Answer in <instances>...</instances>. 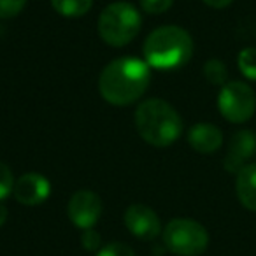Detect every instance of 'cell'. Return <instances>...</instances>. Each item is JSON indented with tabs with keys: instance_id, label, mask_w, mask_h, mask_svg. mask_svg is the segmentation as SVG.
<instances>
[{
	"instance_id": "6da1fadb",
	"label": "cell",
	"mask_w": 256,
	"mask_h": 256,
	"mask_svg": "<svg viewBox=\"0 0 256 256\" xmlns=\"http://www.w3.org/2000/svg\"><path fill=\"white\" fill-rule=\"evenodd\" d=\"M151 81L150 65L136 56L112 60L98 78V90L104 100L112 106H130L139 100Z\"/></svg>"
},
{
	"instance_id": "7a4b0ae2",
	"label": "cell",
	"mask_w": 256,
	"mask_h": 256,
	"mask_svg": "<svg viewBox=\"0 0 256 256\" xmlns=\"http://www.w3.org/2000/svg\"><path fill=\"white\" fill-rule=\"evenodd\" d=\"M193 54V39L184 28L165 25L153 30L144 42L146 64L160 70H174L190 62Z\"/></svg>"
},
{
	"instance_id": "3957f363",
	"label": "cell",
	"mask_w": 256,
	"mask_h": 256,
	"mask_svg": "<svg viewBox=\"0 0 256 256\" xmlns=\"http://www.w3.org/2000/svg\"><path fill=\"white\" fill-rule=\"evenodd\" d=\"M136 128L148 144L165 148L179 139L182 132V120L168 102L150 98L137 107Z\"/></svg>"
},
{
	"instance_id": "277c9868",
	"label": "cell",
	"mask_w": 256,
	"mask_h": 256,
	"mask_svg": "<svg viewBox=\"0 0 256 256\" xmlns=\"http://www.w3.org/2000/svg\"><path fill=\"white\" fill-rule=\"evenodd\" d=\"M140 25H142L140 14L132 4L114 2L100 12L98 34L104 42L109 46L121 48L136 39Z\"/></svg>"
},
{
	"instance_id": "5b68a950",
	"label": "cell",
	"mask_w": 256,
	"mask_h": 256,
	"mask_svg": "<svg viewBox=\"0 0 256 256\" xmlns=\"http://www.w3.org/2000/svg\"><path fill=\"white\" fill-rule=\"evenodd\" d=\"M164 244L178 256H200L209 246V234L198 221L176 218L165 226Z\"/></svg>"
},
{
	"instance_id": "8992f818",
	"label": "cell",
	"mask_w": 256,
	"mask_h": 256,
	"mask_svg": "<svg viewBox=\"0 0 256 256\" xmlns=\"http://www.w3.org/2000/svg\"><path fill=\"white\" fill-rule=\"evenodd\" d=\"M218 109L226 121L240 124L256 112V93L244 81H228L218 95Z\"/></svg>"
},
{
	"instance_id": "52a82bcc",
	"label": "cell",
	"mask_w": 256,
	"mask_h": 256,
	"mask_svg": "<svg viewBox=\"0 0 256 256\" xmlns=\"http://www.w3.org/2000/svg\"><path fill=\"white\" fill-rule=\"evenodd\" d=\"M67 214L76 226L81 230H88L98 221L102 214V202L96 193L90 190H81V192H76L68 200Z\"/></svg>"
},
{
	"instance_id": "ba28073f",
	"label": "cell",
	"mask_w": 256,
	"mask_h": 256,
	"mask_svg": "<svg viewBox=\"0 0 256 256\" xmlns=\"http://www.w3.org/2000/svg\"><path fill=\"white\" fill-rule=\"evenodd\" d=\"M124 224L130 234L142 240H151L162 232L160 218L151 207L144 204H134L124 210Z\"/></svg>"
},
{
	"instance_id": "9c48e42d",
	"label": "cell",
	"mask_w": 256,
	"mask_h": 256,
	"mask_svg": "<svg viewBox=\"0 0 256 256\" xmlns=\"http://www.w3.org/2000/svg\"><path fill=\"white\" fill-rule=\"evenodd\" d=\"M256 153V136L248 130V128H240L232 136L230 144H228L226 154H224V170L237 174L244 165L252 158Z\"/></svg>"
},
{
	"instance_id": "30bf717a",
	"label": "cell",
	"mask_w": 256,
	"mask_h": 256,
	"mask_svg": "<svg viewBox=\"0 0 256 256\" xmlns=\"http://www.w3.org/2000/svg\"><path fill=\"white\" fill-rule=\"evenodd\" d=\"M51 184L44 176L37 172H26L20 179H16L12 195L23 206H39L50 196Z\"/></svg>"
},
{
	"instance_id": "8fae6325",
	"label": "cell",
	"mask_w": 256,
	"mask_h": 256,
	"mask_svg": "<svg viewBox=\"0 0 256 256\" xmlns=\"http://www.w3.org/2000/svg\"><path fill=\"white\" fill-rule=\"evenodd\" d=\"M188 142L200 154L216 153L223 146V132L212 123H196L190 128Z\"/></svg>"
},
{
	"instance_id": "7c38bea8",
	"label": "cell",
	"mask_w": 256,
	"mask_h": 256,
	"mask_svg": "<svg viewBox=\"0 0 256 256\" xmlns=\"http://www.w3.org/2000/svg\"><path fill=\"white\" fill-rule=\"evenodd\" d=\"M235 192L242 206L251 212H256V162L248 164L237 172Z\"/></svg>"
},
{
	"instance_id": "4fadbf2b",
	"label": "cell",
	"mask_w": 256,
	"mask_h": 256,
	"mask_svg": "<svg viewBox=\"0 0 256 256\" xmlns=\"http://www.w3.org/2000/svg\"><path fill=\"white\" fill-rule=\"evenodd\" d=\"M51 6L60 16L65 18H79L92 9L93 0H51Z\"/></svg>"
},
{
	"instance_id": "5bb4252c",
	"label": "cell",
	"mask_w": 256,
	"mask_h": 256,
	"mask_svg": "<svg viewBox=\"0 0 256 256\" xmlns=\"http://www.w3.org/2000/svg\"><path fill=\"white\" fill-rule=\"evenodd\" d=\"M204 76L214 86H224L228 82L226 65L218 58H210L204 64Z\"/></svg>"
},
{
	"instance_id": "9a60e30c",
	"label": "cell",
	"mask_w": 256,
	"mask_h": 256,
	"mask_svg": "<svg viewBox=\"0 0 256 256\" xmlns=\"http://www.w3.org/2000/svg\"><path fill=\"white\" fill-rule=\"evenodd\" d=\"M240 74L249 81H256V48H244L237 56Z\"/></svg>"
},
{
	"instance_id": "2e32d148",
	"label": "cell",
	"mask_w": 256,
	"mask_h": 256,
	"mask_svg": "<svg viewBox=\"0 0 256 256\" xmlns=\"http://www.w3.org/2000/svg\"><path fill=\"white\" fill-rule=\"evenodd\" d=\"M14 176H12L11 168L0 162V202L4 198H8L12 193V188H14Z\"/></svg>"
},
{
	"instance_id": "e0dca14e",
	"label": "cell",
	"mask_w": 256,
	"mask_h": 256,
	"mask_svg": "<svg viewBox=\"0 0 256 256\" xmlns=\"http://www.w3.org/2000/svg\"><path fill=\"white\" fill-rule=\"evenodd\" d=\"M26 0H0V20L14 18L23 11Z\"/></svg>"
},
{
	"instance_id": "ac0fdd59",
	"label": "cell",
	"mask_w": 256,
	"mask_h": 256,
	"mask_svg": "<svg viewBox=\"0 0 256 256\" xmlns=\"http://www.w3.org/2000/svg\"><path fill=\"white\" fill-rule=\"evenodd\" d=\"M96 256H136V252L130 246L121 244V242H112V244L100 249Z\"/></svg>"
},
{
	"instance_id": "d6986e66",
	"label": "cell",
	"mask_w": 256,
	"mask_h": 256,
	"mask_svg": "<svg viewBox=\"0 0 256 256\" xmlns=\"http://www.w3.org/2000/svg\"><path fill=\"white\" fill-rule=\"evenodd\" d=\"M172 4H174V0H140V8L148 14H162V12L168 11Z\"/></svg>"
},
{
	"instance_id": "ffe728a7",
	"label": "cell",
	"mask_w": 256,
	"mask_h": 256,
	"mask_svg": "<svg viewBox=\"0 0 256 256\" xmlns=\"http://www.w3.org/2000/svg\"><path fill=\"white\" fill-rule=\"evenodd\" d=\"M81 242H82V246H84V249H88V251H96V248L100 246V235L96 234L93 228H88V230H84V234H82Z\"/></svg>"
},
{
	"instance_id": "44dd1931",
	"label": "cell",
	"mask_w": 256,
	"mask_h": 256,
	"mask_svg": "<svg viewBox=\"0 0 256 256\" xmlns=\"http://www.w3.org/2000/svg\"><path fill=\"white\" fill-rule=\"evenodd\" d=\"M202 2L212 9H224V8H228L234 0H202Z\"/></svg>"
},
{
	"instance_id": "7402d4cb",
	"label": "cell",
	"mask_w": 256,
	"mask_h": 256,
	"mask_svg": "<svg viewBox=\"0 0 256 256\" xmlns=\"http://www.w3.org/2000/svg\"><path fill=\"white\" fill-rule=\"evenodd\" d=\"M6 221H8V209L4 204H0V226H4Z\"/></svg>"
}]
</instances>
